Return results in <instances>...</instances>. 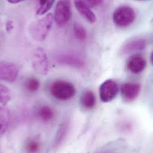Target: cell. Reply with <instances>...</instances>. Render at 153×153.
Segmentation results:
<instances>
[{
  "mask_svg": "<svg viewBox=\"0 0 153 153\" xmlns=\"http://www.w3.org/2000/svg\"><path fill=\"white\" fill-rule=\"evenodd\" d=\"M55 0H37L36 14L42 16L46 14L52 7Z\"/></svg>",
  "mask_w": 153,
  "mask_h": 153,
  "instance_id": "obj_16",
  "label": "cell"
},
{
  "mask_svg": "<svg viewBox=\"0 0 153 153\" xmlns=\"http://www.w3.org/2000/svg\"><path fill=\"white\" fill-rule=\"evenodd\" d=\"M147 62L144 57L139 54L132 56L127 62V68L134 74L141 73L146 69Z\"/></svg>",
  "mask_w": 153,
  "mask_h": 153,
  "instance_id": "obj_9",
  "label": "cell"
},
{
  "mask_svg": "<svg viewBox=\"0 0 153 153\" xmlns=\"http://www.w3.org/2000/svg\"><path fill=\"white\" fill-rule=\"evenodd\" d=\"M135 18L136 13L134 9L125 5L118 7L113 14V22L119 27H126L131 25Z\"/></svg>",
  "mask_w": 153,
  "mask_h": 153,
  "instance_id": "obj_3",
  "label": "cell"
},
{
  "mask_svg": "<svg viewBox=\"0 0 153 153\" xmlns=\"http://www.w3.org/2000/svg\"><path fill=\"white\" fill-rule=\"evenodd\" d=\"M11 113L8 108L2 105L0 108V134L4 135L7 131L10 122Z\"/></svg>",
  "mask_w": 153,
  "mask_h": 153,
  "instance_id": "obj_14",
  "label": "cell"
},
{
  "mask_svg": "<svg viewBox=\"0 0 153 153\" xmlns=\"http://www.w3.org/2000/svg\"><path fill=\"white\" fill-rule=\"evenodd\" d=\"M141 86L137 83L128 82L121 86L120 91L123 99L126 102L134 101L139 95Z\"/></svg>",
  "mask_w": 153,
  "mask_h": 153,
  "instance_id": "obj_8",
  "label": "cell"
},
{
  "mask_svg": "<svg viewBox=\"0 0 153 153\" xmlns=\"http://www.w3.org/2000/svg\"><path fill=\"white\" fill-rule=\"evenodd\" d=\"M151 62H152V63L153 64V51L152 53V55H151Z\"/></svg>",
  "mask_w": 153,
  "mask_h": 153,
  "instance_id": "obj_25",
  "label": "cell"
},
{
  "mask_svg": "<svg viewBox=\"0 0 153 153\" xmlns=\"http://www.w3.org/2000/svg\"><path fill=\"white\" fill-rule=\"evenodd\" d=\"M74 5L79 14L90 23H94L97 21L95 14L85 0H74Z\"/></svg>",
  "mask_w": 153,
  "mask_h": 153,
  "instance_id": "obj_10",
  "label": "cell"
},
{
  "mask_svg": "<svg viewBox=\"0 0 153 153\" xmlns=\"http://www.w3.org/2000/svg\"><path fill=\"white\" fill-rule=\"evenodd\" d=\"M72 16L71 4L70 0H60L55 8L54 19L57 26H66Z\"/></svg>",
  "mask_w": 153,
  "mask_h": 153,
  "instance_id": "obj_4",
  "label": "cell"
},
{
  "mask_svg": "<svg viewBox=\"0 0 153 153\" xmlns=\"http://www.w3.org/2000/svg\"><path fill=\"white\" fill-rule=\"evenodd\" d=\"M147 45L146 41L144 39H134L126 42L122 48V53L128 54L130 53L141 51L144 50Z\"/></svg>",
  "mask_w": 153,
  "mask_h": 153,
  "instance_id": "obj_12",
  "label": "cell"
},
{
  "mask_svg": "<svg viewBox=\"0 0 153 153\" xmlns=\"http://www.w3.org/2000/svg\"><path fill=\"white\" fill-rule=\"evenodd\" d=\"M69 131V124L68 122H63L61 124L54 141V147H60L66 139Z\"/></svg>",
  "mask_w": 153,
  "mask_h": 153,
  "instance_id": "obj_15",
  "label": "cell"
},
{
  "mask_svg": "<svg viewBox=\"0 0 153 153\" xmlns=\"http://www.w3.org/2000/svg\"><path fill=\"white\" fill-rule=\"evenodd\" d=\"M38 115L42 122H47L54 118V113L50 107L48 105H44L39 108Z\"/></svg>",
  "mask_w": 153,
  "mask_h": 153,
  "instance_id": "obj_17",
  "label": "cell"
},
{
  "mask_svg": "<svg viewBox=\"0 0 153 153\" xmlns=\"http://www.w3.org/2000/svg\"><path fill=\"white\" fill-rule=\"evenodd\" d=\"M119 91L117 83L113 79H107L100 85L99 89L100 99L104 102H109L116 98Z\"/></svg>",
  "mask_w": 153,
  "mask_h": 153,
  "instance_id": "obj_6",
  "label": "cell"
},
{
  "mask_svg": "<svg viewBox=\"0 0 153 153\" xmlns=\"http://www.w3.org/2000/svg\"><path fill=\"white\" fill-rule=\"evenodd\" d=\"M104 0H85L90 8H94L101 5Z\"/></svg>",
  "mask_w": 153,
  "mask_h": 153,
  "instance_id": "obj_22",
  "label": "cell"
},
{
  "mask_svg": "<svg viewBox=\"0 0 153 153\" xmlns=\"http://www.w3.org/2000/svg\"><path fill=\"white\" fill-rule=\"evenodd\" d=\"M80 102L82 107L85 109H92L96 104V98L94 93L91 90H85L81 95Z\"/></svg>",
  "mask_w": 153,
  "mask_h": 153,
  "instance_id": "obj_13",
  "label": "cell"
},
{
  "mask_svg": "<svg viewBox=\"0 0 153 153\" xmlns=\"http://www.w3.org/2000/svg\"><path fill=\"white\" fill-rule=\"evenodd\" d=\"M32 64L34 70L42 75H47L50 71L49 62L46 53L42 48H38L33 53Z\"/></svg>",
  "mask_w": 153,
  "mask_h": 153,
  "instance_id": "obj_5",
  "label": "cell"
},
{
  "mask_svg": "<svg viewBox=\"0 0 153 153\" xmlns=\"http://www.w3.org/2000/svg\"><path fill=\"white\" fill-rule=\"evenodd\" d=\"M5 28H6V30L7 32H8V33L11 32L14 28L13 22L10 21V20L7 22L6 23V25H5Z\"/></svg>",
  "mask_w": 153,
  "mask_h": 153,
  "instance_id": "obj_23",
  "label": "cell"
},
{
  "mask_svg": "<svg viewBox=\"0 0 153 153\" xmlns=\"http://www.w3.org/2000/svg\"><path fill=\"white\" fill-rule=\"evenodd\" d=\"M75 36L77 39L80 41H83L86 38V32L85 28L79 24L75 23L74 26Z\"/></svg>",
  "mask_w": 153,
  "mask_h": 153,
  "instance_id": "obj_20",
  "label": "cell"
},
{
  "mask_svg": "<svg viewBox=\"0 0 153 153\" xmlns=\"http://www.w3.org/2000/svg\"><path fill=\"white\" fill-rule=\"evenodd\" d=\"M57 63L74 68H82L85 62L78 56L73 54H62L57 57Z\"/></svg>",
  "mask_w": 153,
  "mask_h": 153,
  "instance_id": "obj_11",
  "label": "cell"
},
{
  "mask_svg": "<svg viewBox=\"0 0 153 153\" xmlns=\"http://www.w3.org/2000/svg\"><path fill=\"white\" fill-rule=\"evenodd\" d=\"M11 100V91L5 86H0V102L2 105H5Z\"/></svg>",
  "mask_w": 153,
  "mask_h": 153,
  "instance_id": "obj_18",
  "label": "cell"
},
{
  "mask_svg": "<svg viewBox=\"0 0 153 153\" xmlns=\"http://www.w3.org/2000/svg\"><path fill=\"white\" fill-rule=\"evenodd\" d=\"M17 66L8 62H1L0 63V79L9 83L16 81L18 76Z\"/></svg>",
  "mask_w": 153,
  "mask_h": 153,
  "instance_id": "obj_7",
  "label": "cell"
},
{
  "mask_svg": "<svg viewBox=\"0 0 153 153\" xmlns=\"http://www.w3.org/2000/svg\"><path fill=\"white\" fill-rule=\"evenodd\" d=\"M40 87V82L38 79L35 77L28 79L25 83L26 89L29 92H36Z\"/></svg>",
  "mask_w": 153,
  "mask_h": 153,
  "instance_id": "obj_19",
  "label": "cell"
},
{
  "mask_svg": "<svg viewBox=\"0 0 153 153\" xmlns=\"http://www.w3.org/2000/svg\"><path fill=\"white\" fill-rule=\"evenodd\" d=\"M54 16L51 13L33 22L30 26L29 32L32 37L37 41H42L47 36L53 23Z\"/></svg>",
  "mask_w": 153,
  "mask_h": 153,
  "instance_id": "obj_1",
  "label": "cell"
},
{
  "mask_svg": "<svg viewBox=\"0 0 153 153\" xmlns=\"http://www.w3.org/2000/svg\"><path fill=\"white\" fill-rule=\"evenodd\" d=\"M50 92L55 98L60 101H67L75 96L76 89L74 85L69 82L57 80L51 83Z\"/></svg>",
  "mask_w": 153,
  "mask_h": 153,
  "instance_id": "obj_2",
  "label": "cell"
},
{
  "mask_svg": "<svg viewBox=\"0 0 153 153\" xmlns=\"http://www.w3.org/2000/svg\"><path fill=\"white\" fill-rule=\"evenodd\" d=\"M39 144L35 140H29L26 144V149L27 152L36 153L39 150Z\"/></svg>",
  "mask_w": 153,
  "mask_h": 153,
  "instance_id": "obj_21",
  "label": "cell"
},
{
  "mask_svg": "<svg viewBox=\"0 0 153 153\" xmlns=\"http://www.w3.org/2000/svg\"><path fill=\"white\" fill-rule=\"evenodd\" d=\"M7 1L11 4H18L24 1L25 0H7Z\"/></svg>",
  "mask_w": 153,
  "mask_h": 153,
  "instance_id": "obj_24",
  "label": "cell"
}]
</instances>
